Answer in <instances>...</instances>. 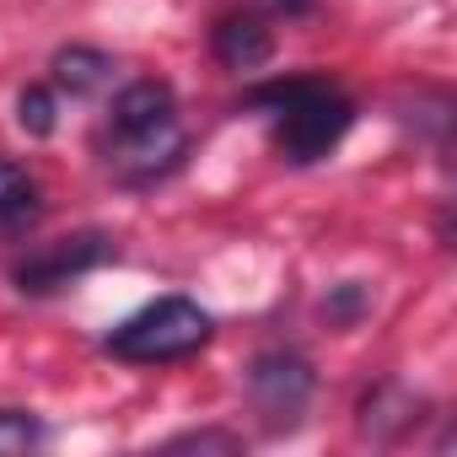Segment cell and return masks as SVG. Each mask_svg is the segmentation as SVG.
<instances>
[{"label": "cell", "mask_w": 457, "mask_h": 457, "mask_svg": "<svg viewBox=\"0 0 457 457\" xmlns=\"http://www.w3.org/2000/svg\"><path fill=\"white\" fill-rule=\"evenodd\" d=\"M54 119H60V103H54L49 87H28V92L17 97V124H22L28 135H54Z\"/></svg>", "instance_id": "obj_11"}, {"label": "cell", "mask_w": 457, "mask_h": 457, "mask_svg": "<svg viewBox=\"0 0 457 457\" xmlns=\"http://www.w3.org/2000/svg\"><path fill=\"white\" fill-rule=\"evenodd\" d=\"M414 409H420V403H414L398 382H382V387L361 403V414H366L361 425H366L371 436H382V430H387V420H393V425H409V414H414Z\"/></svg>", "instance_id": "obj_9"}, {"label": "cell", "mask_w": 457, "mask_h": 457, "mask_svg": "<svg viewBox=\"0 0 457 457\" xmlns=\"http://www.w3.org/2000/svg\"><path fill=\"white\" fill-rule=\"evenodd\" d=\"M312 387H318L312 366H307L302 355H291V350H270V355H259L253 371H248V398H253V409L264 414L270 430H291V425L307 414Z\"/></svg>", "instance_id": "obj_5"}, {"label": "cell", "mask_w": 457, "mask_h": 457, "mask_svg": "<svg viewBox=\"0 0 457 457\" xmlns=\"http://www.w3.org/2000/svg\"><path fill=\"white\" fill-rule=\"evenodd\" d=\"M270 54H275V38H270V28L259 22V17H220V28H215V60L220 65H232V71H259V65H270Z\"/></svg>", "instance_id": "obj_6"}, {"label": "cell", "mask_w": 457, "mask_h": 457, "mask_svg": "<svg viewBox=\"0 0 457 457\" xmlns=\"http://www.w3.org/2000/svg\"><path fill=\"white\" fill-rule=\"evenodd\" d=\"M44 441V420L28 414V409H0V457H12V452H28Z\"/></svg>", "instance_id": "obj_10"}, {"label": "cell", "mask_w": 457, "mask_h": 457, "mask_svg": "<svg viewBox=\"0 0 457 457\" xmlns=\"http://www.w3.org/2000/svg\"><path fill=\"white\" fill-rule=\"evenodd\" d=\"M275 6H280V12H286V17H302V12H307V6H312V0H275Z\"/></svg>", "instance_id": "obj_13"}, {"label": "cell", "mask_w": 457, "mask_h": 457, "mask_svg": "<svg viewBox=\"0 0 457 457\" xmlns=\"http://www.w3.org/2000/svg\"><path fill=\"white\" fill-rule=\"evenodd\" d=\"M33 215H38V183L12 156H0V226H22Z\"/></svg>", "instance_id": "obj_8"}, {"label": "cell", "mask_w": 457, "mask_h": 457, "mask_svg": "<svg viewBox=\"0 0 457 457\" xmlns=\"http://www.w3.org/2000/svg\"><path fill=\"white\" fill-rule=\"evenodd\" d=\"M172 446H220V452H237V436H215V430H204V436H178Z\"/></svg>", "instance_id": "obj_12"}, {"label": "cell", "mask_w": 457, "mask_h": 457, "mask_svg": "<svg viewBox=\"0 0 457 457\" xmlns=\"http://www.w3.org/2000/svg\"><path fill=\"white\" fill-rule=\"evenodd\" d=\"M210 334H215V318H210L199 302H188V296H162V302L140 307L135 318H124V323L103 339V350H108L113 361H129V366H167V361L199 355V350L210 345Z\"/></svg>", "instance_id": "obj_3"}, {"label": "cell", "mask_w": 457, "mask_h": 457, "mask_svg": "<svg viewBox=\"0 0 457 457\" xmlns=\"http://www.w3.org/2000/svg\"><path fill=\"white\" fill-rule=\"evenodd\" d=\"M108 76H113V60H108L103 49L71 44V49H60V54H54V87H65L71 97H87V92H97Z\"/></svg>", "instance_id": "obj_7"}, {"label": "cell", "mask_w": 457, "mask_h": 457, "mask_svg": "<svg viewBox=\"0 0 457 457\" xmlns=\"http://www.w3.org/2000/svg\"><path fill=\"white\" fill-rule=\"evenodd\" d=\"M188 140L167 81H129L108 108V167L124 183H151L183 162Z\"/></svg>", "instance_id": "obj_1"}, {"label": "cell", "mask_w": 457, "mask_h": 457, "mask_svg": "<svg viewBox=\"0 0 457 457\" xmlns=\"http://www.w3.org/2000/svg\"><path fill=\"white\" fill-rule=\"evenodd\" d=\"M113 253H119V243H113L108 232H76V237L44 243V248H33L28 259H17L12 280H17V291H28V296H49V291H65L71 280L92 275V270L108 264Z\"/></svg>", "instance_id": "obj_4"}, {"label": "cell", "mask_w": 457, "mask_h": 457, "mask_svg": "<svg viewBox=\"0 0 457 457\" xmlns=\"http://www.w3.org/2000/svg\"><path fill=\"white\" fill-rule=\"evenodd\" d=\"M248 108L270 119L275 145L286 162H318L328 156L345 129L355 124V103L318 76H291V81H264L248 92Z\"/></svg>", "instance_id": "obj_2"}]
</instances>
